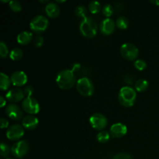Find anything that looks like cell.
Listing matches in <instances>:
<instances>
[{
    "label": "cell",
    "instance_id": "30bf717a",
    "mask_svg": "<svg viewBox=\"0 0 159 159\" xmlns=\"http://www.w3.org/2000/svg\"><path fill=\"white\" fill-rule=\"evenodd\" d=\"M24 134V130L23 127L18 124L12 125L6 131V137L11 141H17L20 139Z\"/></svg>",
    "mask_w": 159,
    "mask_h": 159
},
{
    "label": "cell",
    "instance_id": "44dd1931",
    "mask_svg": "<svg viewBox=\"0 0 159 159\" xmlns=\"http://www.w3.org/2000/svg\"><path fill=\"white\" fill-rule=\"evenodd\" d=\"M23 55V53L21 49L20 48H15V49L12 50L9 54V57L12 61H19L22 58Z\"/></svg>",
    "mask_w": 159,
    "mask_h": 159
},
{
    "label": "cell",
    "instance_id": "ba28073f",
    "mask_svg": "<svg viewBox=\"0 0 159 159\" xmlns=\"http://www.w3.org/2000/svg\"><path fill=\"white\" fill-rule=\"evenodd\" d=\"M22 107L25 112L31 115L37 114L40 111V105H39L38 102L32 97L26 98L23 101Z\"/></svg>",
    "mask_w": 159,
    "mask_h": 159
},
{
    "label": "cell",
    "instance_id": "52a82bcc",
    "mask_svg": "<svg viewBox=\"0 0 159 159\" xmlns=\"http://www.w3.org/2000/svg\"><path fill=\"white\" fill-rule=\"evenodd\" d=\"M89 123L92 127L96 130H103L107 125V119L103 114L95 113L92 115L89 118Z\"/></svg>",
    "mask_w": 159,
    "mask_h": 159
},
{
    "label": "cell",
    "instance_id": "4316f807",
    "mask_svg": "<svg viewBox=\"0 0 159 159\" xmlns=\"http://www.w3.org/2000/svg\"><path fill=\"white\" fill-rule=\"evenodd\" d=\"M9 7L15 12H19L22 10V6L20 2L18 1H15V0L9 2Z\"/></svg>",
    "mask_w": 159,
    "mask_h": 159
},
{
    "label": "cell",
    "instance_id": "9a60e30c",
    "mask_svg": "<svg viewBox=\"0 0 159 159\" xmlns=\"http://www.w3.org/2000/svg\"><path fill=\"white\" fill-rule=\"evenodd\" d=\"M115 30V23L110 18L104 19L100 24V30L105 35H110L113 34Z\"/></svg>",
    "mask_w": 159,
    "mask_h": 159
},
{
    "label": "cell",
    "instance_id": "8992f818",
    "mask_svg": "<svg viewBox=\"0 0 159 159\" xmlns=\"http://www.w3.org/2000/svg\"><path fill=\"white\" fill-rule=\"evenodd\" d=\"M48 20L43 16H37L30 23V27L35 32H43L48 29Z\"/></svg>",
    "mask_w": 159,
    "mask_h": 159
},
{
    "label": "cell",
    "instance_id": "74e56055",
    "mask_svg": "<svg viewBox=\"0 0 159 159\" xmlns=\"http://www.w3.org/2000/svg\"><path fill=\"white\" fill-rule=\"evenodd\" d=\"M6 159H13V158H6Z\"/></svg>",
    "mask_w": 159,
    "mask_h": 159
},
{
    "label": "cell",
    "instance_id": "d6986e66",
    "mask_svg": "<svg viewBox=\"0 0 159 159\" xmlns=\"http://www.w3.org/2000/svg\"><path fill=\"white\" fill-rule=\"evenodd\" d=\"M0 89L2 91L7 90L9 88L11 84V79L6 74L2 72L1 73V78H0Z\"/></svg>",
    "mask_w": 159,
    "mask_h": 159
},
{
    "label": "cell",
    "instance_id": "484cf974",
    "mask_svg": "<svg viewBox=\"0 0 159 159\" xmlns=\"http://www.w3.org/2000/svg\"><path fill=\"white\" fill-rule=\"evenodd\" d=\"M10 151H12V149H10V148L7 145V144H5L4 142L1 143V146H0V153H1L2 157H7L8 155L10 153Z\"/></svg>",
    "mask_w": 159,
    "mask_h": 159
},
{
    "label": "cell",
    "instance_id": "5b68a950",
    "mask_svg": "<svg viewBox=\"0 0 159 159\" xmlns=\"http://www.w3.org/2000/svg\"><path fill=\"white\" fill-rule=\"evenodd\" d=\"M120 54L124 58L134 61L138 56V48L133 43H125L121 46Z\"/></svg>",
    "mask_w": 159,
    "mask_h": 159
},
{
    "label": "cell",
    "instance_id": "4dcf8cb0",
    "mask_svg": "<svg viewBox=\"0 0 159 159\" xmlns=\"http://www.w3.org/2000/svg\"><path fill=\"white\" fill-rule=\"evenodd\" d=\"M113 159H133L132 157L130 156L129 154L124 153V152H121V153L116 154Z\"/></svg>",
    "mask_w": 159,
    "mask_h": 159
},
{
    "label": "cell",
    "instance_id": "6da1fadb",
    "mask_svg": "<svg viewBox=\"0 0 159 159\" xmlns=\"http://www.w3.org/2000/svg\"><path fill=\"white\" fill-rule=\"evenodd\" d=\"M76 82V78L72 70H63L57 74L56 83L61 89H69L72 88Z\"/></svg>",
    "mask_w": 159,
    "mask_h": 159
},
{
    "label": "cell",
    "instance_id": "f546056e",
    "mask_svg": "<svg viewBox=\"0 0 159 159\" xmlns=\"http://www.w3.org/2000/svg\"><path fill=\"white\" fill-rule=\"evenodd\" d=\"M8 52H9V51H8L7 46L4 42L2 41L0 43V55L2 57H6L7 56Z\"/></svg>",
    "mask_w": 159,
    "mask_h": 159
},
{
    "label": "cell",
    "instance_id": "7402d4cb",
    "mask_svg": "<svg viewBox=\"0 0 159 159\" xmlns=\"http://www.w3.org/2000/svg\"><path fill=\"white\" fill-rule=\"evenodd\" d=\"M101 9L100 3L99 2L96 1H93L89 3V9L90 12L93 14H96L98 12H99Z\"/></svg>",
    "mask_w": 159,
    "mask_h": 159
},
{
    "label": "cell",
    "instance_id": "277c9868",
    "mask_svg": "<svg viewBox=\"0 0 159 159\" xmlns=\"http://www.w3.org/2000/svg\"><path fill=\"white\" fill-rule=\"evenodd\" d=\"M78 92L83 96H91L94 92V86L89 78L83 77L79 79L76 83Z\"/></svg>",
    "mask_w": 159,
    "mask_h": 159
},
{
    "label": "cell",
    "instance_id": "d4e9b609",
    "mask_svg": "<svg viewBox=\"0 0 159 159\" xmlns=\"http://www.w3.org/2000/svg\"><path fill=\"white\" fill-rule=\"evenodd\" d=\"M86 12L87 9L84 6H78L75 9V13L76 14L77 16L81 17V18H85L86 17Z\"/></svg>",
    "mask_w": 159,
    "mask_h": 159
},
{
    "label": "cell",
    "instance_id": "7a4b0ae2",
    "mask_svg": "<svg viewBox=\"0 0 159 159\" xmlns=\"http://www.w3.org/2000/svg\"><path fill=\"white\" fill-rule=\"evenodd\" d=\"M136 98V91L131 87L124 86L120 90L118 99H119L120 102L124 107H130L134 106Z\"/></svg>",
    "mask_w": 159,
    "mask_h": 159
},
{
    "label": "cell",
    "instance_id": "e575fe53",
    "mask_svg": "<svg viewBox=\"0 0 159 159\" xmlns=\"http://www.w3.org/2000/svg\"><path fill=\"white\" fill-rule=\"evenodd\" d=\"M0 101H1V104H0V107H4L5 106H6V99H5L4 98L2 97V96H1V97H0Z\"/></svg>",
    "mask_w": 159,
    "mask_h": 159
},
{
    "label": "cell",
    "instance_id": "7c38bea8",
    "mask_svg": "<svg viewBox=\"0 0 159 159\" xmlns=\"http://www.w3.org/2000/svg\"><path fill=\"white\" fill-rule=\"evenodd\" d=\"M6 113L9 118L14 120H20L23 117L21 109L16 104H10L6 109Z\"/></svg>",
    "mask_w": 159,
    "mask_h": 159
},
{
    "label": "cell",
    "instance_id": "4fadbf2b",
    "mask_svg": "<svg viewBox=\"0 0 159 159\" xmlns=\"http://www.w3.org/2000/svg\"><path fill=\"white\" fill-rule=\"evenodd\" d=\"M25 94L23 90L20 88H13L9 90L6 95V99L12 102H20V100L24 99Z\"/></svg>",
    "mask_w": 159,
    "mask_h": 159
},
{
    "label": "cell",
    "instance_id": "5bb4252c",
    "mask_svg": "<svg viewBox=\"0 0 159 159\" xmlns=\"http://www.w3.org/2000/svg\"><path fill=\"white\" fill-rule=\"evenodd\" d=\"M127 127L121 123H116L110 127V134L113 138H122L127 134Z\"/></svg>",
    "mask_w": 159,
    "mask_h": 159
},
{
    "label": "cell",
    "instance_id": "d6a6232c",
    "mask_svg": "<svg viewBox=\"0 0 159 159\" xmlns=\"http://www.w3.org/2000/svg\"><path fill=\"white\" fill-rule=\"evenodd\" d=\"M34 46L37 47V48H40L43 45V38L42 37H37L35 39H34Z\"/></svg>",
    "mask_w": 159,
    "mask_h": 159
},
{
    "label": "cell",
    "instance_id": "83f0119b",
    "mask_svg": "<svg viewBox=\"0 0 159 159\" xmlns=\"http://www.w3.org/2000/svg\"><path fill=\"white\" fill-rule=\"evenodd\" d=\"M102 12L103 15L107 17H110L113 15V8L110 4H107L102 8Z\"/></svg>",
    "mask_w": 159,
    "mask_h": 159
},
{
    "label": "cell",
    "instance_id": "1f68e13d",
    "mask_svg": "<svg viewBox=\"0 0 159 159\" xmlns=\"http://www.w3.org/2000/svg\"><path fill=\"white\" fill-rule=\"evenodd\" d=\"M23 93H24L26 98L31 97V96L33 95V93H34V89H33L32 86H26L23 89Z\"/></svg>",
    "mask_w": 159,
    "mask_h": 159
},
{
    "label": "cell",
    "instance_id": "d590c367",
    "mask_svg": "<svg viewBox=\"0 0 159 159\" xmlns=\"http://www.w3.org/2000/svg\"><path fill=\"white\" fill-rule=\"evenodd\" d=\"M151 3H152V4L155 5V6H159V0H155V1H154V0H152V1H150Z\"/></svg>",
    "mask_w": 159,
    "mask_h": 159
},
{
    "label": "cell",
    "instance_id": "e0dca14e",
    "mask_svg": "<svg viewBox=\"0 0 159 159\" xmlns=\"http://www.w3.org/2000/svg\"><path fill=\"white\" fill-rule=\"evenodd\" d=\"M45 12L50 18H56L60 14V8L55 3L50 2L45 7Z\"/></svg>",
    "mask_w": 159,
    "mask_h": 159
},
{
    "label": "cell",
    "instance_id": "8fae6325",
    "mask_svg": "<svg viewBox=\"0 0 159 159\" xmlns=\"http://www.w3.org/2000/svg\"><path fill=\"white\" fill-rule=\"evenodd\" d=\"M10 79L11 82H12L14 86L20 87L26 85L28 79L26 73L22 71H17L12 73L10 77Z\"/></svg>",
    "mask_w": 159,
    "mask_h": 159
},
{
    "label": "cell",
    "instance_id": "8d00e7d4",
    "mask_svg": "<svg viewBox=\"0 0 159 159\" xmlns=\"http://www.w3.org/2000/svg\"><path fill=\"white\" fill-rule=\"evenodd\" d=\"M56 2H65V1H56Z\"/></svg>",
    "mask_w": 159,
    "mask_h": 159
},
{
    "label": "cell",
    "instance_id": "9c48e42d",
    "mask_svg": "<svg viewBox=\"0 0 159 159\" xmlns=\"http://www.w3.org/2000/svg\"><path fill=\"white\" fill-rule=\"evenodd\" d=\"M11 149L14 156L18 158H21L27 154L29 151V145L26 141H20L16 143Z\"/></svg>",
    "mask_w": 159,
    "mask_h": 159
},
{
    "label": "cell",
    "instance_id": "ac0fdd59",
    "mask_svg": "<svg viewBox=\"0 0 159 159\" xmlns=\"http://www.w3.org/2000/svg\"><path fill=\"white\" fill-rule=\"evenodd\" d=\"M33 37V34L30 32L23 31L17 36V42L21 45L28 44L31 41Z\"/></svg>",
    "mask_w": 159,
    "mask_h": 159
},
{
    "label": "cell",
    "instance_id": "3957f363",
    "mask_svg": "<svg viewBox=\"0 0 159 159\" xmlns=\"http://www.w3.org/2000/svg\"><path fill=\"white\" fill-rule=\"evenodd\" d=\"M82 35L88 38H93L97 34L98 26L95 20L90 17H85L82 20L79 26Z\"/></svg>",
    "mask_w": 159,
    "mask_h": 159
},
{
    "label": "cell",
    "instance_id": "603a6c76",
    "mask_svg": "<svg viewBox=\"0 0 159 159\" xmlns=\"http://www.w3.org/2000/svg\"><path fill=\"white\" fill-rule=\"evenodd\" d=\"M116 26L118 28L121 30H126L128 27V20L126 17L121 16L116 20Z\"/></svg>",
    "mask_w": 159,
    "mask_h": 159
},
{
    "label": "cell",
    "instance_id": "ffe728a7",
    "mask_svg": "<svg viewBox=\"0 0 159 159\" xmlns=\"http://www.w3.org/2000/svg\"><path fill=\"white\" fill-rule=\"evenodd\" d=\"M148 87V82L145 79H139L135 83V89L138 92H144Z\"/></svg>",
    "mask_w": 159,
    "mask_h": 159
},
{
    "label": "cell",
    "instance_id": "f1b7e54d",
    "mask_svg": "<svg viewBox=\"0 0 159 159\" xmlns=\"http://www.w3.org/2000/svg\"><path fill=\"white\" fill-rule=\"evenodd\" d=\"M134 67L136 69L139 70V71H143V70H144L147 68V64H146L144 61L139 59V60L135 61Z\"/></svg>",
    "mask_w": 159,
    "mask_h": 159
},
{
    "label": "cell",
    "instance_id": "2e32d148",
    "mask_svg": "<svg viewBox=\"0 0 159 159\" xmlns=\"http://www.w3.org/2000/svg\"><path fill=\"white\" fill-rule=\"evenodd\" d=\"M38 124V119L32 115L25 116L23 120V127L27 130H34L37 127Z\"/></svg>",
    "mask_w": 159,
    "mask_h": 159
},
{
    "label": "cell",
    "instance_id": "cb8c5ba5",
    "mask_svg": "<svg viewBox=\"0 0 159 159\" xmlns=\"http://www.w3.org/2000/svg\"><path fill=\"white\" fill-rule=\"evenodd\" d=\"M110 135L107 131H101L97 134V141L100 143H106L110 140Z\"/></svg>",
    "mask_w": 159,
    "mask_h": 159
},
{
    "label": "cell",
    "instance_id": "836d02e7",
    "mask_svg": "<svg viewBox=\"0 0 159 159\" xmlns=\"http://www.w3.org/2000/svg\"><path fill=\"white\" fill-rule=\"evenodd\" d=\"M8 126H9V122H8L7 120L5 119V118H1V120H0V127H1V128H6Z\"/></svg>",
    "mask_w": 159,
    "mask_h": 159
}]
</instances>
